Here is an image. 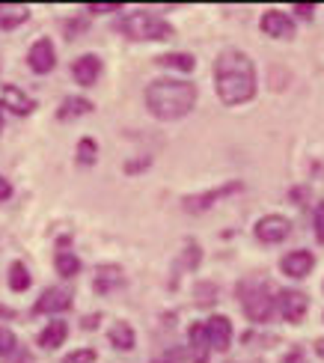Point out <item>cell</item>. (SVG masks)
Wrapping results in <instances>:
<instances>
[{
    "label": "cell",
    "instance_id": "1",
    "mask_svg": "<svg viewBox=\"0 0 324 363\" xmlns=\"http://www.w3.org/2000/svg\"><path fill=\"white\" fill-rule=\"evenodd\" d=\"M214 93H218L223 108H241L250 104L259 93V72L253 57L241 48H223L214 57L211 66Z\"/></svg>",
    "mask_w": 324,
    "mask_h": 363
},
{
    "label": "cell",
    "instance_id": "2",
    "mask_svg": "<svg viewBox=\"0 0 324 363\" xmlns=\"http://www.w3.org/2000/svg\"><path fill=\"white\" fill-rule=\"evenodd\" d=\"M146 111L158 119V123H179L188 113H194L199 86L188 78H155L146 86Z\"/></svg>",
    "mask_w": 324,
    "mask_h": 363
},
{
    "label": "cell",
    "instance_id": "3",
    "mask_svg": "<svg viewBox=\"0 0 324 363\" xmlns=\"http://www.w3.org/2000/svg\"><path fill=\"white\" fill-rule=\"evenodd\" d=\"M235 301L247 322L268 325L274 319V286L265 274H250L235 283Z\"/></svg>",
    "mask_w": 324,
    "mask_h": 363
},
{
    "label": "cell",
    "instance_id": "4",
    "mask_svg": "<svg viewBox=\"0 0 324 363\" xmlns=\"http://www.w3.org/2000/svg\"><path fill=\"white\" fill-rule=\"evenodd\" d=\"M116 33H122L131 42H169L176 36V27L169 24L164 15L152 9H131L113 24Z\"/></svg>",
    "mask_w": 324,
    "mask_h": 363
},
{
    "label": "cell",
    "instance_id": "5",
    "mask_svg": "<svg viewBox=\"0 0 324 363\" xmlns=\"http://www.w3.org/2000/svg\"><path fill=\"white\" fill-rule=\"evenodd\" d=\"M306 313H310V295L295 286H283L274 289V315H280L286 325H303Z\"/></svg>",
    "mask_w": 324,
    "mask_h": 363
},
{
    "label": "cell",
    "instance_id": "6",
    "mask_svg": "<svg viewBox=\"0 0 324 363\" xmlns=\"http://www.w3.org/2000/svg\"><path fill=\"white\" fill-rule=\"evenodd\" d=\"M244 182L241 179H229L223 182V185L218 188H208V191H199V194H184L181 196V211H188V215H203V211L214 208L220 200H226V196L233 194H244Z\"/></svg>",
    "mask_w": 324,
    "mask_h": 363
},
{
    "label": "cell",
    "instance_id": "7",
    "mask_svg": "<svg viewBox=\"0 0 324 363\" xmlns=\"http://www.w3.org/2000/svg\"><path fill=\"white\" fill-rule=\"evenodd\" d=\"M291 220L286 215H280V211H271V215H262L256 223H253V238L259 241V245L265 247H274V245H283V241L291 235Z\"/></svg>",
    "mask_w": 324,
    "mask_h": 363
},
{
    "label": "cell",
    "instance_id": "8",
    "mask_svg": "<svg viewBox=\"0 0 324 363\" xmlns=\"http://www.w3.org/2000/svg\"><path fill=\"white\" fill-rule=\"evenodd\" d=\"M72 289H66V286H48L39 298H36V304L33 310H30V315H51V319H60L63 313L72 310Z\"/></svg>",
    "mask_w": 324,
    "mask_h": 363
},
{
    "label": "cell",
    "instance_id": "9",
    "mask_svg": "<svg viewBox=\"0 0 324 363\" xmlns=\"http://www.w3.org/2000/svg\"><path fill=\"white\" fill-rule=\"evenodd\" d=\"M203 325H206V337H208L211 352L226 354L229 349H233V342H235V325H233V319H229V315L211 313Z\"/></svg>",
    "mask_w": 324,
    "mask_h": 363
},
{
    "label": "cell",
    "instance_id": "10",
    "mask_svg": "<svg viewBox=\"0 0 324 363\" xmlns=\"http://www.w3.org/2000/svg\"><path fill=\"white\" fill-rule=\"evenodd\" d=\"M259 30L265 36H271V39H283V42H289V39H295V33H298V21L291 18V15L286 12V9H265L262 12V18H259Z\"/></svg>",
    "mask_w": 324,
    "mask_h": 363
},
{
    "label": "cell",
    "instance_id": "11",
    "mask_svg": "<svg viewBox=\"0 0 324 363\" xmlns=\"http://www.w3.org/2000/svg\"><path fill=\"white\" fill-rule=\"evenodd\" d=\"M125 283H128L125 268L116 265V262H101L96 268V274H92V292L107 298V295H113L119 289H125Z\"/></svg>",
    "mask_w": 324,
    "mask_h": 363
},
{
    "label": "cell",
    "instance_id": "12",
    "mask_svg": "<svg viewBox=\"0 0 324 363\" xmlns=\"http://www.w3.org/2000/svg\"><path fill=\"white\" fill-rule=\"evenodd\" d=\"M27 69L33 74H51L57 69V48L48 36H39L27 48Z\"/></svg>",
    "mask_w": 324,
    "mask_h": 363
},
{
    "label": "cell",
    "instance_id": "13",
    "mask_svg": "<svg viewBox=\"0 0 324 363\" xmlns=\"http://www.w3.org/2000/svg\"><path fill=\"white\" fill-rule=\"evenodd\" d=\"M313 268H315V253L306 250V247L289 250L280 259V274L289 277V280H306L313 274Z\"/></svg>",
    "mask_w": 324,
    "mask_h": 363
},
{
    "label": "cell",
    "instance_id": "14",
    "mask_svg": "<svg viewBox=\"0 0 324 363\" xmlns=\"http://www.w3.org/2000/svg\"><path fill=\"white\" fill-rule=\"evenodd\" d=\"M0 108L15 113V116H30V113L36 111V99L27 96L21 86L0 81Z\"/></svg>",
    "mask_w": 324,
    "mask_h": 363
},
{
    "label": "cell",
    "instance_id": "15",
    "mask_svg": "<svg viewBox=\"0 0 324 363\" xmlns=\"http://www.w3.org/2000/svg\"><path fill=\"white\" fill-rule=\"evenodd\" d=\"M72 78L74 84H81V86H96L99 78H101V72H104V63H101V57L99 54H81V57H74L72 60Z\"/></svg>",
    "mask_w": 324,
    "mask_h": 363
},
{
    "label": "cell",
    "instance_id": "16",
    "mask_svg": "<svg viewBox=\"0 0 324 363\" xmlns=\"http://www.w3.org/2000/svg\"><path fill=\"white\" fill-rule=\"evenodd\" d=\"M184 352H188L191 363H208L211 360V345L206 337V325L203 322H191L188 325V342H184Z\"/></svg>",
    "mask_w": 324,
    "mask_h": 363
},
{
    "label": "cell",
    "instance_id": "17",
    "mask_svg": "<svg viewBox=\"0 0 324 363\" xmlns=\"http://www.w3.org/2000/svg\"><path fill=\"white\" fill-rule=\"evenodd\" d=\"M69 245V238H63L57 245V253H54V268H57V274L63 277V280H74L84 271V262H81V256L74 253V250H69L66 247Z\"/></svg>",
    "mask_w": 324,
    "mask_h": 363
},
{
    "label": "cell",
    "instance_id": "18",
    "mask_svg": "<svg viewBox=\"0 0 324 363\" xmlns=\"http://www.w3.org/2000/svg\"><path fill=\"white\" fill-rule=\"evenodd\" d=\"M66 340H69V322H63V319H51L36 334V345L45 352H54L60 345H66Z\"/></svg>",
    "mask_w": 324,
    "mask_h": 363
},
{
    "label": "cell",
    "instance_id": "19",
    "mask_svg": "<svg viewBox=\"0 0 324 363\" xmlns=\"http://www.w3.org/2000/svg\"><path fill=\"white\" fill-rule=\"evenodd\" d=\"M107 342H111L116 352H134L137 349V330L131 328V322L119 319L107 328Z\"/></svg>",
    "mask_w": 324,
    "mask_h": 363
},
{
    "label": "cell",
    "instance_id": "20",
    "mask_svg": "<svg viewBox=\"0 0 324 363\" xmlns=\"http://www.w3.org/2000/svg\"><path fill=\"white\" fill-rule=\"evenodd\" d=\"M96 111V104H92L86 96H66L60 101L57 108V119L60 123H72V119H81V116H89Z\"/></svg>",
    "mask_w": 324,
    "mask_h": 363
},
{
    "label": "cell",
    "instance_id": "21",
    "mask_svg": "<svg viewBox=\"0 0 324 363\" xmlns=\"http://www.w3.org/2000/svg\"><path fill=\"white\" fill-rule=\"evenodd\" d=\"M155 66L169 69V72H179V74H191L196 69V57L188 51H167L155 57Z\"/></svg>",
    "mask_w": 324,
    "mask_h": 363
},
{
    "label": "cell",
    "instance_id": "22",
    "mask_svg": "<svg viewBox=\"0 0 324 363\" xmlns=\"http://www.w3.org/2000/svg\"><path fill=\"white\" fill-rule=\"evenodd\" d=\"M30 21V6L24 4H0V30H18Z\"/></svg>",
    "mask_w": 324,
    "mask_h": 363
},
{
    "label": "cell",
    "instance_id": "23",
    "mask_svg": "<svg viewBox=\"0 0 324 363\" xmlns=\"http://www.w3.org/2000/svg\"><path fill=\"white\" fill-rule=\"evenodd\" d=\"M6 286L12 292H27L30 286H33V274H30V268L21 262V259H15V262H9V268H6Z\"/></svg>",
    "mask_w": 324,
    "mask_h": 363
},
{
    "label": "cell",
    "instance_id": "24",
    "mask_svg": "<svg viewBox=\"0 0 324 363\" xmlns=\"http://www.w3.org/2000/svg\"><path fill=\"white\" fill-rule=\"evenodd\" d=\"M99 161V143L96 138H81L78 146H74V164L78 167H92Z\"/></svg>",
    "mask_w": 324,
    "mask_h": 363
},
{
    "label": "cell",
    "instance_id": "25",
    "mask_svg": "<svg viewBox=\"0 0 324 363\" xmlns=\"http://www.w3.org/2000/svg\"><path fill=\"white\" fill-rule=\"evenodd\" d=\"M203 259V250H199L196 241H184V250H181V262H179V271H194Z\"/></svg>",
    "mask_w": 324,
    "mask_h": 363
},
{
    "label": "cell",
    "instance_id": "26",
    "mask_svg": "<svg viewBox=\"0 0 324 363\" xmlns=\"http://www.w3.org/2000/svg\"><path fill=\"white\" fill-rule=\"evenodd\" d=\"M149 363H188V352H184V345H169V349L155 354Z\"/></svg>",
    "mask_w": 324,
    "mask_h": 363
},
{
    "label": "cell",
    "instance_id": "27",
    "mask_svg": "<svg viewBox=\"0 0 324 363\" xmlns=\"http://www.w3.org/2000/svg\"><path fill=\"white\" fill-rule=\"evenodd\" d=\"M18 352V337L12 334V328L0 325V357H12Z\"/></svg>",
    "mask_w": 324,
    "mask_h": 363
},
{
    "label": "cell",
    "instance_id": "28",
    "mask_svg": "<svg viewBox=\"0 0 324 363\" xmlns=\"http://www.w3.org/2000/svg\"><path fill=\"white\" fill-rule=\"evenodd\" d=\"M196 304L199 307H211L214 304V301H218V286H214V283H196Z\"/></svg>",
    "mask_w": 324,
    "mask_h": 363
},
{
    "label": "cell",
    "instance_id": "29",
    "mask_svg": "<svg viewBox=\"0 0 324 363\" xmlns=\"http://www.w3.org/2000/svg\"><path fill=\"white\" fill-rule=\"evenodd\" d=\"M99 360V352L89 349V345H84V349H74L63 357V363H96Z\"/></svg>",
    "mask_w": 324,
    "mask_h": 363
},
{
    "label": "cell",
    "instance_id": "30",
    "mask_svg": "<svg viewBox=\"0 0 324 363\" xmlns=\"http://www.w3.org/2000/svg\"><path fill=\"white\" fill-rule=\"evenodd\" d=\"M313 235H315L318 245L324 247V200H318L315 208H313Z\"/></svg>",
    "mask_w": 324,
    "mask_h": 363
},
{
    "label": "cell",
    "instance_id": "31",
    "mask_svg": "<svg viewBox=\"0 0 324 363\" xmlns=\"http://www.w3.org/2000/svg\"><path fill=\"white\" fill-rule=\"evenodd\" d=\"M84 12L89 15H111V12H125V4H86Z\"/></svg>",
    "mask_w": 324,
    "mask_h": 363
},
{
    "label": "cell",
    "instance_id": "32",
    "mask_svg": "<svg viewBox=\"0 0 324 363\" xmlns=\"http://www.w3.org/2000/svg\"><path fill=\"white\" fill-rule=\"evenodd\" d=\"M315 4H295V6H291V12H295V15H291V18H301V21H313L315 18Z\"/></svg>",
    "mask_w": 324,
    "mask_h": 363
},
{
    "label": "cell",
    "instance_id": "33",
    "mask_svg": "<svg viewBox=\"0 0 324 363\" xmlns=\"http://www.w3.org/2000/svg\"><path fill=\"white\" fill-rule=\"evenodd\" d=\"M63 30H66V39H78V33H84V30H86V21H84V18H78V21H66Z\"/></svg>",
    "mask_w": 324,
    "mask_h": 363
},
{
    "label": "cell",
    "instance_id": "34",
    "mask_svg": "<svg viewBox=\"0 0 324 363\" xmlns=\"http://www.w3.org/2000/svg\"><path fill=\"white\" fill-rule=\"evenodd\" d=\"M149 164H152V158H149V155H143L140 161H128V164H125V173H128V176H134V173H140V170H146V167H149Z\"/></svg>",
    "mask_w": 324,
    "mask_h": 363
},
{
    "label": "cell",
    "instance_id": "35",
    "mask_svg": "<svg viewBox=\"0 0 324 363\" xmlns=\"http://www.w3.org/2000/svg\"><path fill=\"white\" fill-rule=\"evenodd\" d=\"M306 194H310V188H306V185H301V188H291V191H289V200L295 203V206H303Z\"/></svg>",
    "mask_w": 324,
    "mask_h": 363
},
{
    "label": "cell",
    "instance_id": "36",
    "mask_svg": "<svg viewBox=\"0 0 324 363\" xmlns=\"http://www.w3.org/2000/svg\"><path fill=\"white\" fill-rule=\"evenodd\" d=\"M12 191H15V188H12V182H9L4 173H0V203H6L9 196H12Z\"/></svg>",
    "mask_w": 324,
    "mask_h": 363
},
{
    "label": "cell",
    "instance_id": "37",
    "mask_svg": "<svg viewBox=\"0 0 324 363\" xmlns=\"http://www.w3.org/2000/svg\"><path fill=\"white\" fill-rule=\"evenodd\" d=\"M283 363H306V354H303L301 345H295V349H291V352L283 357Z\"/></svg>",
    "mask_w": 324,
    "mask_h": 363
},
{
    "label": "cell",
    "instance_id": "38",
    "mask_svg": "<svg viewBox=\"0 0 324 363\" xmlns=\"http://www.w3.org/2000/svg\"><path fill=\"white\" fill-rule=\"evenodd\" d=\"M313 352H315L318 360H324V337H318V340L313 342Z\"/></svg>",
    "mask_w": 324,
    "mask_h": 363
},
{
    "label": "cell",
    "instance_id": "39",
    "mask_svg": "<svg viewBox=\"0 0 324 363\" xmlns=\"http://www.w3.org/2000/svg\"><path fill=\"white\" fill-rule=\"evenodd\" d=\"M15 357H18L15 363H33V357H30V354H24V352H15Z\"/></svg>",
    "mask_w": 324,
    "mask_h": 363
},
{
    "label": "cell",
    "instance_id": "40",
    "mask_svg": "<svg viewBox=\"0 0 324 363\" xmlns=\"http://www.w3.org/2000/svg\"><path fill=\"white\" fill-rule=\"evenodd\" d=\"M96 322H99V315H86V319H84V328H96Z\"/></svg>",
    "mask_w": 324,
    "mask_h": 363
},
{
    "label": "cell",
    "instance_id": "41",
    "mask_svg": "<svg viewBox=\"0 0 324 363\" xmlns=\"http://www.w3.org/2000/svg\"><path fill=\"white\" fill-rule=\"evenodd\" d=\"M229 363H265L262 357H253V360H229Z\"/></svg>",
    "mask_w": 324,
    "mask_h": 363
},
{
    "label": "cell",
    "instance_id": "42",
    "mask_svg": "<svg viewBox=\"0 0 324 363\" xmlns=\"http://www.w3.org/2000/svg\"><path fill=\"white\" fill-rule=\"evenodd\" d=\"M0 131H4V111H0Z\"/></svg>",
    "mask_w": 324,
    "mask_h": 363
},
{
    "label": "cell",
    "instance_id": "43",
    "mask_svg": "<svg viewBox=\"0 0 324 363\" xmlns=\"http://www.w3.org/2000/svg\"><path fill=\"white\" fill-rule=\"evenodd\" d=\"M321 289H324V286H321Z\"/></svg>",
    "mask_w": 324,
    "mask_h": 363
}]
</instances>
